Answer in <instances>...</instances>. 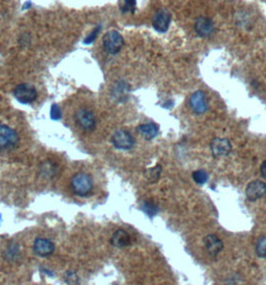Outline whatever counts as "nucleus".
<instances>
[{"label":"nucleus","instance_id":"f257e3e1","mask_svg":"<svg viewBox=\"0 0 266 285\" xmlns=\"http://www.w3.org/2000/svg\"><path fill=\"white\" fill-rule=\"evenodd\" d=\"M71 188L73 192L78 195L85 197L89 195L93 190V179L92 177L85 172H78L72 176L71 178Z\"/></svg>","mask_w":266,"mask_h":285},{"label":"nucleus","instance_id":"aec40b11","mask_svg":"<svg viewBox=\"0 0 266 285\" xmlns=\"http://www.w3.org/2000/svg\"><path fill=\"white\" fill-rule=\"evenodd\" d=\"M136 9V0H121L120 10L123 13H134Z\"/></svg>","mask_w":266,"mask_h":285},{"label":"nucleus","instance_id":"39448f33","mask_svg":"<svg viewBox=\"0 0 266 285\" xmlns=\"http://www.w3.org/2000/svg\"><path fill=\"white\" fill-rule=\"evenodd\" d=\"M14 96L20 103L29 104L37 98V91L30 83H20L15 87Z\"/></svg>","mask_w":266,"mask_h":285},{"label":"nucleus","instance_id":"a878e982","mask_svg":"<svg viewBox=\"0 0 266 285\" xmlns=\"http://www.w3.org/2000/svg\"><path fill=\"white\" fill-rule=\"evenodd\" d=\"M31 2L30 1H28V2H26L24 5H23V9H28L29 7H31Z\"/></svg>","mask_w":266,"mask_h":285},{"label":"nucleus","instance_id":"6e6552de","mask_svg":"<svg viewBox=\"0 0 266 285\" xmlns=\"http://www.w3.org/2000/svg\"><path fill=\"white\" fill-rule=\"evenodd\" d=\"M170 22L171 14L165 8L157 10L153 16V19H152V25H153V28L160 33H164L168 30Z\"/></svg>","mask_w":266,"mask_h":285},{"label":"nucleus","instance_id":"f8f14e48","mask_svg":"<svg viewBox=\"0 0 266 285\" xmlns=\"http://www.w3.org/2000/svg\"><path fill=\"white\" fill-rule=\"evenodd\" d=\"M55 250V246L52 241L46 238H36L33 244V251L37 256L47 257Z\"/></svg>","mask_w":266,"mask_h":285},{"label":"nucleus","instance_id":"9d476101","mask_svg":"<svg viewBox=\"0 0 266 285\" xmlns=\"http://www.w3.org/2000/svg\"><path fill=\"white\" fill-rule=\"evenodd\" d=\"M189 106L196 114H203L207 111L208 105L205 93L201 90L195 91L189 99Z\"/></svg>","mask_w":266,"mask_h":285},{"label":"nucleus","instance_id":"7ed1b4c3","mask_svg":"<svg viewBox=\"0 0 266 285\" xmlns=\"http://www.w3.org/2000/svg\"><path fill=\"white\" fill-rule=\"evenodd\" d=\"M74 119L77 126L85 132L94 130L96 126V117H95L94 113L87 108H80L76 111Z\"/></svg>","mask_w":266,"mask_h":285},{"label":"nucleus","instance_id":"412c9836","mask_svg":"<svg viewBox=\"0 0 266 285\" xmlns=\"http://www.w3.org/2000/svg\"><path fill=\"white\" fill-rule=\"evenodd\" d=\"M142 210L149 217H153L154 215H156V213L158 211V208H157L156 205H154L152 202H144V204L142 205Z\"/></svg>","mask_w":266,"mask_h":285},{"label":"nucleus","instance_id":"20e7f679","mask_svg":"<svg viewBox=\"0 0 266 285\" xmlns=\"http://www.w3.org/2000/svg\"><path fill=\"white\" fill-rule=\"evenodd\" d=\"M18 142L19 136L13 128L5 124L0 125V149H13L17 146Z\"/></svg>","mask_w":266,"mask_h":285},{"label":"nucleus","instance_id":"a211bd4d","mask_svg":"<svg viewBox=\"0 0 266 285\" xmlns=\"http://www.w3.org/2000/svg\"><path fill=\"white\" fill-rule=\"evenodd\" d=\"M255 252L258 257L260 258H266V235L260 237L257 240Z\"/></svg>","mask_w":266,"mask_h":285},{"label":"nucleus","instance_id":"f3484780","mask_svg":"<svg viewBox=\"0 0 266 285\" xmlns=\"http://www.w3.org/2000/svg\"><path fill=\"white\" fill-rule=\"evenodd\" d=\"M19 248L16 244H11L5 249L3 257L8 261H15L19 257Z\"/></svg>","mask_w":266,"mask_h":285},{"label":"nucleus","instance_id":"b1692460","mask_svg":"<svg viewBox=\"0 0 266 285\" xmlns=\"http://www.w3.org/2000/svg\"><path fill=\"white\" fill-rule=\"evenodd\" d=\"M99 31H100V26L98 25L96 28H95L86 38H85V40H84V43L85 44H91L94 40H95V38L97 37V35H98V33H99Z\"/></svg>","mask_w":266,"mask_h":285},{"label":"nucleus","instance_id":"4468645a","mask_svg":"<svg viewBox=\"0 0 266 285\" xmlns=\"http://www.w3.org/2000/svg\"><path fill=\"white\" fill-rule=\"evenodd\" d=\"M110 242L114 247L122 249V248H125V247H127L128 245H130V236L125 230L117 229L111 236Z\"/></svg>","mask_w":266,"mask_h":285},{"label":"nucleus","instance_id":"ddd939ff","mask_svg":"<svg viewBox=\"0 0 266 285\" xmlns=\"http://www.w3.org/2000/svg\"><path fill=\"white\" fill-rule=\"evenodd\" d=\"M194 30L198 36L208 37L214 32V23L211 19L201 16L194 24Z\"/></svg>","mask_w":266,"mask_h":285},{"label":"nucleus","instance_id":"1a4fd4ad","mask_svg":"<svg viewBox=\"0 0 266 285\" xmlns=\"http://www.w3.org/2000/svg\"><path fill=\"white\" fill-rule=\"evenodd\" d=\"M245 194L249 201H256L266 194V184L260 180H253L247 185Z\"/></svg>","mask_w":266,"mask_h":285},{"label":"nucleus","instance_id":"6ab92c4d","mask_svg":"<svg viewBox=\"0 0 266 285\" xmlns=\"http://www.w3.org/2000/svg\"><path fill=\"white\" fill-rule=\"evenodd\" d=\"M192 178L198 185H203L208 180V173L203 169H198L192 173Z\"/></svg>","mask_w":266,"mask_h":285},{"label":"nucleus","instance_id":"4be33fe9","mask_svg":"<svg viewBox=\"0 0 266 285\" xmlns=\"http://www.w3.org/2000/svg\"><path fill=\"white\" fill-rule=\"evenodd\" d=\"M55 170H56V168H54V165L53 164H51V163H44L43 165H42V167H41V171H42V173H43V175L44 176H53L54 175V173H55Z\"/></svg>","mask_w":266,"mask_h":285},{"label":"nucleus","instance_id":"423d86ee","mask_svg":"<svg viewBox=\"0 0 266 285\" xmlns=\"http://www.w3.org/2000/svg\"><path fill=\"white\" fill-rule=\"evenodd\" d=\"M111 142L114 147L120 150H129L135 144V140L131 135V133L124 129H119L114 133Z\"/></svg>","mask_w":266,"mask_h":285},{"label":"nucleus","instance_id":"dca6fc26","mask_svg":"<svg viewBox=\"0 0 266 285\" xmlns=\"http://www.w3.org/2000/svg\"><path fill=\"white\" fill-rule=\"evenodd\" d=\"M161 171H162V167L161 165L157 164L156 166L149 168L148 170H146L145 172V177L147 178V180L151 183H155L158 181L160 174H161Z\"/></svg>","mask_w":266,"mask_h":285},{"label":"nucleus","instance_id":"2eb2a0df","mask_svg":"<svg viewBox=\"0 0 266 285\" xmlns=\"http://www.w3.org/2000/svg\"><path fill=\"white\" fill-rule=\"evenodd\" d=\"M137 131L139 134L146 140H151L157 136L159 132V127L157 124L153 122L144 123L137 127Z\"/></svg>","mask_w":266,"mask_h":285},{"label":"nucleus","instance_id":"393cba45","mask_svg":"<svg viewBox=\"0 0 266 285\" xmlns=\"http://www.w3.org/2000/svg\"><path fill=\"white\" fill-rule=\"evenodd\" d=\"M260 172H261L262 177L266 180V160H264L260 166Z\"/></svg>","mask_w":266,"mask_h":285},{"label":"nucleus","instance_id":"5701e85b","mask_svg":"<svg viewBox=\"0 0 266 285\" xmlns=\"http://www.w3.org/2000/svg\"><path fill=\"white\" fill-rule=\"evenodd\" d=\"M50 117L52 120H59L61 118V110L57 104H53L51 106Z\"/></svg>","mask_w":266,"mask_h":285},{"label":"nucleus","instance_id":"0eeeda50","mask_svg":"<svg viewBox=\"0 0 266 285\" xmlns=\"http://www.w3.org/2000/svg\"><path fill=\"white\" fill-rule=\"evenodd\" d=\"M210 149L213 157L219 158L229 154L232 150V145L229 139L215 137L210 142Z\"/></svg>","mask_w":266,"mask_h":285},{"label":"nucleus","instance_id":"f03ea898","mask_svg":"<svg viewBox=\"0 0 266 285\" xmlns=\"http://www.w3.org/2000/svg\"><path fill=\"white\" fill-rule=\"evenodd\" d=\"M102 44L107 53L117 54L124 45V39L118 31L110 30L104 34Z\"/></svg>","mask_w":266,"mask_h":285},{"label":"nucleus","instance_id":"9b49d317","mask_svg":"<svg viewBox=\"0 0 266 285\" xmlns=\"http://www.w3.org/2000/svg\"><path fill=\"white\" fill-rule=\"evenodd\" d=\"M204 248L210 256L218 255L223 249V242L215 234H208L203 239Z\"/></svg>","mask_w":266,"mask_h":285}]
</instances>
